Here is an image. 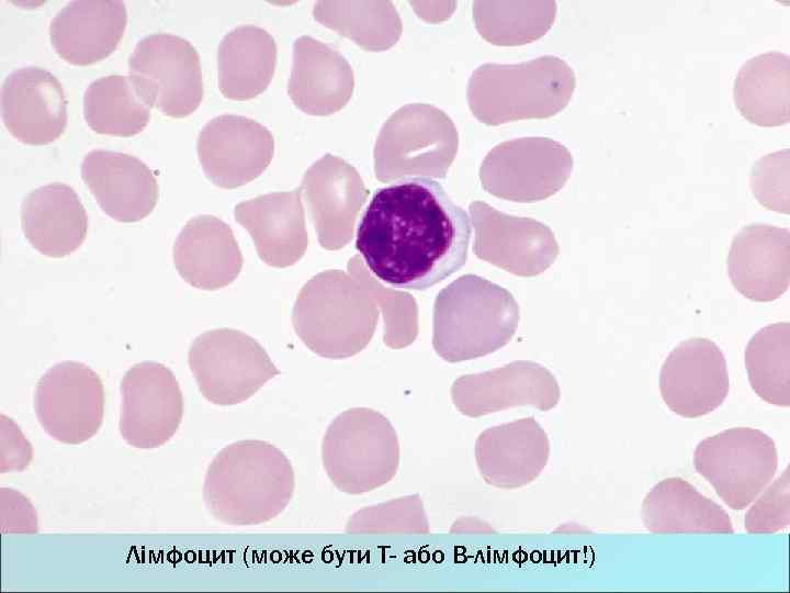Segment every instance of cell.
Here are the masks:
<instances>
[{
    "instance_id": "3",
    "label": "cell",
    "mask_w": 790,
    "mask_h": 593,
    "mask_svg": "<svg viewBox=\"0 0 790 593\" xmlns=\"http://www.w3.org/2000/svg\"><path fill=\"white\" fill-rule=\"evenodd\" d=\"M399 443L392 424L365 409L349 410L328 426L321 459L332 484L347 494H363L388 483L399 466Z\"/></svg>"
},
{
    "instance_id": "18",
    "label": "cell",
    "mask_w": 790,
    "mask_h": 593,
    "mask_svg": "<svg viewBox=\"0 0 790 593\" xmlns=\"http://www.w3.org/2000/svg\"><path fill=\"white\" fill-rule=\"evenodd\" d=\"M25 238L42 255L61 258L83 243L88 216L76 191L54 182L32 190L21 205Z\"/></svg>"
},
{
    "instance_id": "24",
    "label": "cell",
    "mask_w": 790,
    "mask_h": 593,
    "mask_svg": "<svg viewBox=\"0 0 790 593\" xmlns=\"http://www.w3.org/2000/svg\"><path fill=\"white\" fill-rule=\"evenodd\" d=\"M235 217L252 235L260 255L302 249L306 242L298 193L262 195L235 208Z\"/></svg>"
},
{
    "instance_id": "4",
    "label": "cell",
    "mask_w": 790,
    "mask_h": 593,
    "mask_svg": "<svg viewBox=\"0 0 790 593\" xmlns=\"http://www.w3.org/2000/svg\"><path fill=\"white\" fill-rule=\"evenodd\" d=\"M128 79L144 103L171 118L193 113L204 94L196 49L170 33H154L136 44L128 59Z\"/></svg>"
},
{
    "instance_id": "2",
    "label": "cell",
    "mask_w": 790,
    "mask_h": 593,
    "mask_svg": "<svg viewBox=\"0 0 790 593\" xmlns=\"http://www.w3.org/2000/svg\"><path fill=\"white\" fill-rule=\"evenodd\" d=\"M295 486L289 458L274 445L257 439L221 449L207 467L203 497L219 522L259 525L280 515Z\"/></svg>"
},
{
    "instance_id": "28",
    "label": "cell",
    "mask_w": 790,
    "mask_h": 593,
    "mask_svg": "<svg viewBox=\"0 0 790 593\" xmlns=\"http://www.w3.org/2000/svg\"><path fill=\"white\" fill-rule=\"evenodd\" d=\"M349 534H428L429 522L418 494L392 499L353 513L347 524Z\"/></svg>"
},
{
    "instance_id": "21",
    "label": "cell",
    "mask_w": 790,
    "mask_h": 593,
    "mask_svg": "<svg viewBox=\"0 0 790 593\" xmlns=\"http://www.w3.org/2000/svg\"><path fill=\"white\" fill-rule=\"evenodd\" d=\"M276 64L273 37L256 25H240L227 33L218 45L219 90L232 100H249L270 83Z\"/></svg>"
},
{
    "instance_id": "33",
    "label": "cell",
    "mask_w": 790,
    "mask_h": 593,
    "mask_svg": "<svg viewBox=\"0 0 790 593\" xmlns=\"http://www.w3.org/2000/svg\"><path fill=\"white\" fill-rule=\"evenodd\" d=\"M450 532L454 534H490L494 533V529L484 521L467 516L456 519L452 524Z\"/></svg>"
},
{
    "instance_id": "32",
    "label": "cell",
    "mask_w": 790,
    "mask_h": 593,
    "mask_svg": "<svg viewBox=\"0 0 790 593\" xmlns=\"http://www.w3.org/2000/svg\"><path fill=\"white\" fill-rule=\"evenodd\" d=\"M33 449L14 421L0 416V470L2 473L22 471L29 467Z\"/></svg>"
},
{
    "instance_id": "26",
    "label": "cell",
    "mask_w": 790,
    "mask_h": 593,
    "mask_svg": "<svg viewBox=\"0 0 790 593\" xmlns=\"http://www.w3.org/2000/svg\"><path fill=\"white\" fill-rule=\"evenodd\" d=\"M745 368L754 392L777 406L790 405V323L760 328L748 342Z\"/></svg>"
},
{
    "instance_id": "19",
    "label": "cell",
    "mask_w": 790,
    "mask_h": 593,
    "mask_svg": "<svg viewBox=\"0 0 790 593\" xmlns=\"http://www.w3.org/2000/svg\"><path fill=\"white\" fill-rule=\"evenodd\" d=\"M173 261L190 284L216 289L237 276L241 255L227 224L214 216L200 215L188 221L178 235Z\"/></svg>"
},
{
    "instance_id": "1",
    "label": "cell",
    "mask_w": 790,
    "mask_h": 593,
    "mask_svg": "<svg viewBox=\"0 0 790 593\" xmlns=\"http://www.w3.org/2000/svg\"><path fill=\"white\" fill-rule=\"evenodd\" d=\"M472 223L438 181L405 176L377 189L357 230L356 248L385 284L425 291L467 260Z\"/></svg>"
},
{
    "instance_id": "23",
    "label": "cell",
    "mask_w": 790,
    "mask_h": 593,
    "mask_svg": "<svg viewBox=\"0 0 790 593\" xmlns=\"http://www.w3.org/2000/svg\"><path fill=\"white\" fill-rule=\"evenodd\" d=\"M433 118L431 108L420 104L406 105L391 116L374 150L376 176H410L426 166L435 152Z\"/></svg>"
},
{
    "instance_id": "27",
    "label": "cell",
    "mask_w": 790,
    "mask_h": 593,
    "mask_svg": "<svg viewBox=\"0 0 790 593\" xmlns=\"http://www.w3.org/2000/svg\"><path fill=\"white\" fill-rule=\"evenodd\" d=\"M313 15L365 49L388 47L399 35V21L390 2L318 1Z\"/></svg>"
},
{
    "instance_id": "25",
    "label": "cell",
    "mask_w": 790,
    "mask_h": 593,
    "mask_svg": "<svg viewBox=\"0 0 790 593\" xmlns=\"http://www.w3.org/2000/svg\"><path fill=\"white\" fill-rule=\"evenodd\" d=\"M83 115L95 133L129 137L147 126L150 108L138 98L127 77L109 75L86 89Z\"/></svg>"
},
{
    "instance_id": "30",
    "label": "cell",
    "mask_w": 790,
    "mask_h": 593,
    "mask_svg": "<svg viewBox=\"0 0 790 593\" xmlns=\"http://www.w3.org/2000/svg\"><path fill=\"white\" fill-rule=\"evenodd\" d=\"M763 491L745 515L744 525L749 534H772L790 524L789 467Z\"/></svg>"
},
{
    "instance_id": "31",
    "label": "cell",
    "mask_w": 790,
    "mask_h": 593,
    "mask_svg": "<svg viewBox=\"0 0 790 593\" xmlns=\"http://www.w3.org/2000/svg\"><path fill=\"white\" fill-rule=\"evenodd\" d=\"M1 530L3 534H34L38 532L37 514L30 500L21 492L0 490Z\"/></svg>"
},
{
    "instance_id": "29",
    "label": "cell",
    "mask_w": 790,
    "mask_h": 593,
    "mask_svg": "<svg viewBox=\"0 0 790 593\" xmlns=\"http://www.w3.org/2000/svg\"><path fill=\"white\" fill-rule=\"evenodd\" d=\"M753 195L764 208L790 212V152L788 148L759 158L749 178Z\"/></svg>"
},
{
    "instance_id": "10",
    "label": "cell",
    "mask_w": 790,
    "mask_h": 593,
    "mask_svg": "<svg viewBox=\"0 0 790 593\" xmlns=\"http://www.w3.org/2000/svg\"><path fill=\"white\" fill-rule=\"evenodd\" d=\"M196 150L206 177L221 188L232 189L255 179L268 167L274 139L252 119L223 114L201 130Z\"/></svg>"
},
{
    "instance_id": "7",
    "label": "cell",
    "mask_w": 790,
    "mask_h": 593,
    "mask_svg": "<svg viewBox=\"0 0 790 593\" xmlns=\"http://www.w3.org/2000/svg\"><path fill=\"white\" fill-rule=\"evenodd\" d=\"M34 409L40 425L52 438L68 445L84 443L103 423L102 381L82 362H58L38 379Z\"/></svg>"
},
{
    "instance_id": "16",
    "label": "cell",
    "mask_w": 790,
    "mask_h": 593,
    "mask_svg": "<svg viewBox=\"0 0 790 593\" xmlns=\"http://www.w3.org/2000/svg\"><path fill=\"white\" fill-rule=\"evenodd\" d=\"M303 184L323 246L337 248L352 236L356 214L368 191L357 170L327 154L305 172Z\"/></svg>"
},
{
    "instance_id": "17",
    "label": "cell",
    "mask_w": 790,
    "mask_h": 593,
    "mask_svg": "<svg viewBox=\"0 0 790 593\" xmlns=\"http://www.w3.org/2000/svg\"><path fill=\"white\" fill-rule=\"evenodd\" d=\"M353 86V71L336 49L311 36L294 42L287 93L300 110L332 114L349 101Z\"/></svg>"
},
{
    "instance_id": "20",
    "label": "cell",
    "mask_w": 790,
    "mask_h": 593,
    "mask_svg": "<svg viewBox=\"0 0 790 593\" xmlns=\"http://www.w3.org/2000/svg\"><path fill=\"white\" fill-rule=\"evenodd\" d=\"M641 516L644 527L655 534L734 533L729 514L679 477L664 479L646 493Z\"/></svg>"
},
{
    "instance_id": "9",
    "label": "cell",
    "mask_w": 790,
    "mask_h": 593,
    "mask_svg": "<svg viewBox=\"0 0 790 593\" xmlns=\"http://www.w3.org/2000/svg\"><path fill=\"white\" fill-rule=\"evenodd\" d=\"M659 391L667 407L685 418L713 412L730 391L723 353L708 338L682 340L661 368Z\"/></svg>"
},
{
    "instance_id": "15",
    "label": "cell",
    "mask_w": 790,
    "mask_h": 593,
    "mask_svg": "<svg viewBox=\"0 0 790 593\" xmlns=\"http://www.w3.org/2000/svg\"><path fill=\"white\" fill-rule=\"evenodd\" d=\"M127 24L125 3L119 0H76L53 18L49 36L59 57L88 66L109 57Z\"/></svg>"
},
{
    "instance_id": "12",
    "label": "cell",
    "mask_w": 790,
    "mask_h": 593,
    "mask_svg": "<svg viewBox=\"0 0 790 593\" xmlns=\"http://www.w3.org/2000/svg\"><path fill=\"white\" fill-rule=\"evenodd\" d=\"M731 283L755 302L779 299L790 284V232L765 223L743 226L726 258Z\"/></svg>"
},
{
    "instance_id": "11",
    "label": "cell",
    "mask_w": 790,
    "mask_h": 593,
    "mask_svg": "<svg viewBox=\"0 0 790 593\" xmlns=\"http://www.w3.org/2000/svg\"><path fill=\"white\" fill-rule=\"evenodd\" d=\"M1 112L9 133L27 145H47L67 126V100L59 80L48 70L22 67L7 76Z\"/></svg>"
},
{
    "instance_id": "6",
    "label": "cell",
    "mask_w": 790,
    "mask_h": 593,
    "mask_svg": "<svg viewBox=\"0 0 790 593\" xmlns=\"http://www.w3.org/2000/svg\"><path fill=\"white\" fill-rule=\"evenodd\" d=\"M189 366L201 393L219 405L245 401L279 372L253 339L232 329L206 332L195 338Z\"/></svg>"
},
{
    "instance_id": "8",
    "label": "cell",
    "mask_w": 790,
    "mask_h": 593,
    "mask_svg": "<svg viewBox=\"0 0 790 593\" xmlns=\"http://www.w3.org/2000/svg\"><path fill=\"white\" fill-rule=\"evenodd\" d=\"M119 429L132 447L154 449L178 430L183 398L173 372L156 361L132 366L121 380Z\"/></svg>"
},
{
    "instance_id": "13",
    "label": "cell",
    "mask_w": 790,
    "mask_h": 593,
    "mask_svg": "<svg viewBox=\"0 0 790 593\" xmlns=\"http://www.w3.org/2000/svg\"><path fill=\"white\" fill-rule=\"evenodd\" d=\"M81 178L102 211L119 222L143 220L153 212L159 198L151 169L129 154L91 150L83 157Z\"/></svg>"
},
{
    "instance_id": "14",
    "label": "cell",
    "mask_w": 790,
    "mask_h": 593,
    "mask_svg": "<svg viewBox=\"0 0 790 593\" xmlns=\"http://www.w3.org/2000/svg\"><path fill=\"white\" fill-rule=\"evenodd\" d=\"M550 441L533 419L490 427L475 441V461L484 481L499 489H517L535 480L545 468Z\"/></svg>"
},
{
    "instance_id": "5",
    "label": "cell",
    "mask_w": 790,
    "mask_h": 593,
    "mask_svg": "<svg viewBox=\"0 0 790 593\" xmlns=\"http://www.w3.org/2000/svg\"><path fill=\"white\" fill-rule=\"evenodd\" d=\"M693 467L732 510L747 507L770 483L777 468L775 441L752 427H732L702 439Z\"/></svg>"
},
{
    "instance_id": "22",
    "label": "cell",
    "mask_w": 790,
    "mask_h": 593,
    "mask_svg": "<svg viewBox=\"0 0 790 593\" xmlns=\"http://www.w3.org/2000/svg\"><path fill=\"white\" fill-rule=\"evenodd\" d=\"M735 107L758 126H781L790 121V57L767 52L740 68L733 86Z\"/></svg>"
}]
</instances>
